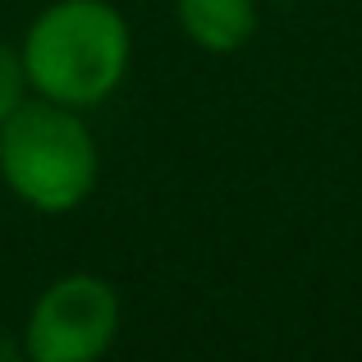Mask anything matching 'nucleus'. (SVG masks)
Returning <instances> with one entry per match:
<instances>
[{
  "label": "nucleus",
  "mask_w": 362,
  "mask_h": 362,
  "mask_svg": "<svg viewBox=\"0 0 362 362\" xmlns=\"http://www.w3.org/2000/svg\"><path fill=\"white\" fill-rule=\"evenodd\" d=\"M129 64L133 28L110 0H51L18 37L23 88L83 115L115 97Z\"/></svg>",
  "instance_id": "nucleus-1"
},
{
  "label": "nucleus",
  "mask_w": 362,
  "mask_h": 362,
  "mask_svg": "<svg viewBox=\"0 0 362 362\" xmlns=\"http://www.w3.org/2000/svg\"><path fill=\"white\" fill-rule=\"evenodd\" d=\"M0 179L42 216L78 211L101 184V147L83 110L23 92L0 119Z\"/></svg>",
  "instance_id": "nucleus-2"
},
{
  "label": "nucleus",
  "mask_w": 362,
  "mask_h": 362,
  "mask_svg": "<svg viewBox=\"0 0 362 362\" xmlns=\"http://www.w3.org/2000/svg\"><path fill=\"white\" fill-rule=\"evenodd\" d=\"M119 293L106 275L69 271L33 298L23 321V358L33 362H92L119 339Z\"/></svg>",
  "instance_id": "nucleus-3"
},
{
  "label": "nucleus",
  "mask_w": 362,
  "mask_h": 362,
  "mask_svg": "<svg viewBox=\"0 0 362 362\" xmlns=\"http://www.w3.org/2000/svg\"><path fill=\"white\" fill-rule=\"evenodd\" d=\"M257 5L262 0H175V23L197 51L234 55L257 33Z\"/></svg>",
  "instance_id": "nucleus-4"
},
{
  "label": "nucleus",
  "mask_w": 362,
  "mask_h": 362,
  "mask_svg": "<svg viewBox=\"0 0 362 362\" xmlns=\"http://www.w3.org/2000/svg\"><path fill=\"white\" fill-rule=\"evenodd\" d=\"M23 92L28 88H23V69H18V46H9L0 37V119L23 101Z\"/></svg>",
  "instance_id": "nucleus-5"
},
{
  "label": "nucleus",
  "mask_w": 362,
  "mask_h": 362,
  "mask_svg": "<svg viewBox=\"0 0 362 362\" xmlns=\"http://www.w3.org/2000/svg\"><path fill=\"white\" fill-rule=\"evenodd\" d=\"M0 358H23V339H0Z\"/></svg>",
  "instance_id": "nucleus-6"
},
{
  "label": "nucleus",
  "mask_w": 362,
  "mask_h": 362,
  "mask_svg": "<svg viewBox=\"0 0 362 362\" xmlns=\"http://www.w3.org/2000/svg\"><path fill=\"white\" fill-rule=\"evenodd\" d=\"M271 5H303V0H271Z\"/></svg>",
  "instance_id": "nucleus-7"
}]
</instances>
